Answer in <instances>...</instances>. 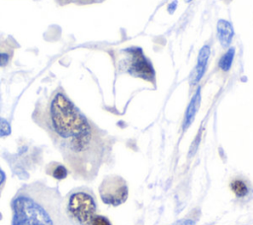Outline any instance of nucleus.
Masks as SVG:
<instances>
[{
	"mask_svg": "<svg viewBox=\"0 0 253 225\" xmlns=\"http://www.w3.org/2000/svg\"><path fill=\"white\" fill-rule=\"evenodd\" d=\"M216 36L223 47H227L234 36V30L232 25L225 20H219L216 25Z\"/></svg>",
	"mask_w": 253,
	"mask_h": 225,
	"instance_id": "423d86ee",
	"label": "nucleus"
},
{
	"mask_svg": "<svg viewBox=\"0 0 253 225\" xmlns=\"http://www.w3.org/2000/svg\"><path fill=\"white\" fill-rule=\"evenodd\" d=\"M210 53H211V48L209 45H204L201 48V50L199 52V56H198V62H197L196 68L194 70V76H193L194 84H197L203 77V75L206 71V68H207Z\"/></svg>",
	"mask_w": 253,
	"mask_h": 225,
	"instance_id": "0eeeda50",
	"label": "nucleus"
},
{
	"mask_svg": "<svg viewBox=\"0 0 253 225\" xmlns=\"http://www.w3.org/2000/svg\"><path fill=\"white\" fill-rule=\"evenodd\" d=\"M45 173L56 180H63L68 176V169L58 162H50L45 167Z\"/></svg>",
	"mask_w": 253,
	"mask_h": 225,
	"instance_id": "9d476101",
	"label": "nucleus"
},
{
	"mask_svg": "<svg viewBox=\"0 0 253 225\" xmlns=\"http://www.w3.org/2000/svg\"><path fill=\"white\" fill-rule=\"evenodd\" d=\"M233 57H234V48H229L220 58L219 63H218L219 68L223 71H228L231 67Z\"/></svg>",
	"mask_w": 253,
	"mask_h": 225,
	"instance_id": "9b49d317",
	"label": "nucleus"
},
{
	"mask_svg": "<svg viewBox=\"0 0 253 225\" xmlns=\"http://www.w3.org/2000/svg\"><path fill=\"white\" fill-rule=\"evenodd\" d=\"M5 184H6V174L2 170V168L0 167V196H1L2 190H3L4 187H5Z\"/></svg>",
	"mask_w": 253,
	"mask_h": 225,
	"instance_id": "2eb2a0df",
	"label": "nucleus"
},
{
	"mask_svg": "<svg viewBox=\"0 0 253 225\" xmlns=\"http://www.w3.org/2000/svg\"><path fill=\"white\" fill-rule=\"evenodd\" d=\"M63 209L72 225H89L97 214L93 190L85 186L71 189L63 198Z\"/></svg>",
	"mask_w": 253,
	"mask_h": 225,
	"instance_id": "7ed1b4c3",
	"label": "nucleus"
},
{
	"mask_svg": "<svg viewBox=\"0 0 253 225\" xmlns=\"http://www.w3.org/2000/svg\"><path fill=\"white\" fill-rule=\"evenodd\" d=\"M99 193L105 204L112 206L121 205L128 196L127 184L121 176L109 175L101 182Z\"/></svg>",
	"mask_w": 253,
	"mask_h": 225,
	"instance_id": "20e7f679",
	"label": "nucleus"
},
{
	"mask_svg": "<svg viewBox=\"0 0 253 225\" xmlns=\"http://www.w3.org/2000/svg\"><path fill=\"white\" fill-rule=\"evenodd\" d=\"M229 186L234 195L238 198L247 197L250 193V186L248 182L242 178L232 179Z\"/></svg>",
	"mask_w": 253,
	"mask_h": 225,
	"instance_id": "1a4fd4ad",
	"label": "nucleus"
},
{
	"mask_svg": "<svg viewBox=\"0 0 253 225\" xmlns=\"http://www.w3.org/2000/svg\"><path fill=\"white\" fill-rule=\"evenodd\" d=\"M124 52L126 57L123 60V69L131 76L153 82L155 77L154 69L142 50L139 47H128Z\"/></svg>",
	"mask_w": 253,
	"mask_h": 225,
	"instance_id": "39448f33",
	"label": "nucleus"
},
{
	"mask_svg": "<svg viewBox=\"0 0 253 225\" xmlns=\"http://www.w3.org/2000/svg\"><path fill=\"white\" fill-rule=\"evenodd\" d=\"M185 1H187V2H190V1H191V0H185Z\"/></svg>",
	"mask_w": 253,
	"mask_h": 225,
	"instance_id": "f3484780",
	"label": "nucleus"
},
{
	"mask_svg": "<svg viewBox=\"0 0 253 225\" xmlns=\"http://www.w3.org/2000/svg\"><path fill=\"white\" fill-rule=\"evenodd\" d=\"M200 102H201V90L200 88L197 90V92L195 93L194 97L192 98L187 110H186V113H185V119H184V124L183 127L184 129H186L187 127L190 126V124L192 123V121L195 118V115L198 112L199 106H200Z\"/></svg>",
	"mask_w": 253,
	"mask_h": 225,
	"instance_id": "6e6552de",
	"label": "nucleus"
},
{
	"mask_svg": "<svg viewBox=\"0 0 253 225\" xmlns=\"http://www.w3.org/2000/svg\"><path fill=\"white\" fill-rule=\"evenodd\" d=\"M12 49L4 42H0V67L6 66L12 56Z\"/></svg>",
	"mask_w": 253,
	"mask_h": 225,
	"instance_id": "f8f14e48",
	"label": "nucleus"
},
{
	"mask_svg": "<svg viewBox=\"0 0 253 225\" xmlns=\"http://www.w3.org/2000/svg\"><path fill=\"white\" fill-rule=\"evenodd\" d=\"M89 225H112V223L106 216L96 214V216L93 218Z\"/></svg>",
	"mask_w": 253,
	"mask_h": 225,
	"instance_id": "4468645a",
	"label": "nucleus"
},
{
	"mask_svg": "<svg viewBox=\"0 0 253 225\" xmlns=\"http://www.w3.org/2000/svg\"><path fill=\"white\" fill-rule=\"evenodd\" d=\"M171 225H195V222L192 219L184 218V219H180V220L175 221Z\"/></svg>",
	"mask_w": 253,
	"mask_h": 225,
	"instance_id": "dca6fc26",
	"label": "nucleus"
},
{
	"mask_svg": "<svg viewBox=\"0 0 253 225\" xmlns=\"http://www.w3.org/2000/svg\"><path fill=\"white\" fill-rule=\"evenodd\" d=\"M10 132H11L10 123L6 119L0 117V137L7 136L10 134Z\"/></svg>",
	"mask_w": 253,
	"mask_h": 225,
	"instance_id": "ddd939ff",
	"label": "nucleus"
},
{
	"mask_svg": "<svg viewBox=\"0 0 253 225\" xmlns=\"http://www.w3.org/2000/svg\"><path fill=\"white\" fill-rule=\"evenodd\" d=\"M11 225H72L58 188L42 182L23 185L11 199Z\"/></svg>",
	"mask_w": 253,
	"mask_h": 225,
	"instance_id": "f03ea898",
	"label": "nucleus"
},
{
	"mask_svg": "<svg viewBox=\"0 0 253 225\" xmlns=\"http://www.w3.org/2000/svg\"><path fill=\"white\" fill-rule=\"evenodd\" d=\"M34 118L50 136L74 179L93 180L103 162V146L88 118L61 89L54 91Z\"/></svg>",
	"mask_w": 253,
	"mask_h": 225,
	"instance_id": "f257e3e1",
	"label": "nucleus"
}]
</instances>
